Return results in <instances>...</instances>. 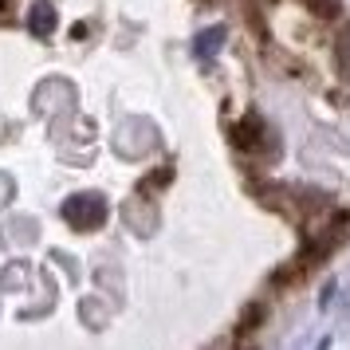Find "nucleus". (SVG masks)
<instances>
[{"label": "nucleus", "mask_w": 350, "mask_h": 350, "mask_svg": "<svg viewBox=\"0 0 350 350\" xmlns=\"http://www.w3.org/2000/svg\"><path fill=\"white\" fill-rule=\"evenodd\" d=\"M303 4H307L315 16H334V12H338V0H303Z\"/></svg>", "instance_id": "nucleus-1"}]
</instances>
